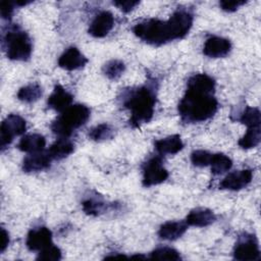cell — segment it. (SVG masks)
<instances>
[{
    "label": "cell",
    "instance_id": "6da1fadb",
    "mask_svg": "<svg viewBox=\"0 0 261 261\" xmlns=\"http://www.w3.org/2000/svg\"><path fill=\"white\" fill-rule=\"evenodd\" d=\"M215 81L206 73L193 74L187 84V91L178 103V113L186 122H202L211 118L218 109L214 97Z\"/></svg>",
    "mask_w": 261,
    "mask_h": 261
},
{
    "label": "cell",
    "instance_id": "7a4b0ae2",
    "mask_svg": "<svg viewBox=\"0 0 261 261\" xmlns=\"http://www.w3.org/2000/svg\"><path fill=\"white\" fill-rule=\"evenodd\" d=\"M193 19L194 16L189 10L178 8L169 19H147L136 24L133 32L145 43L160 46L186 37L193 25Z\"/></svg>",
    "mask_w": 261,
    "mask_h": 261
},
{
    "label": "cell",
    "instance_id": "3957f363",
    "mask_svg": "<svg viewBox=\"0 0 261 261\" xmlns=\"http://www.w3.org/2000/svg\"><path fill=\"white\" fill-rule=\"evenodd\" d=\"M156 92L150 86H142L128 91L123 99V106L130 111L129 124L139 127L149 122L154 114Z\"/></svg>",
    "mask_w": 261,
    "mask_h": 261
},
{
    "label": "cell",
    "instance_id": "277c9868",
    "mask_svg": "<svg viewBox=\"0 0 261 261\" xmlns=\"http://www.w3.org/2000/svg\"><path fill=\"white\" fill-rule=\"evenodd\" d=\"M90 114L89 107L84 104L70 105L52 122L51 129L60 138H68L74 129L88 121Z\"/></svg>",
    "mask_w": 261,
    "mask_h": 261
},
{
    "label": "cell",
    "instance_id": "5b68a950",
    "mask_svg": "<svg viewBox=\"0 0 261 261\" xmlns=\"http://www.w3.org/2000/svg\"><path fill=\"white\" fill-rule=\"evenodd\" d=\"M6 55L10 60L25 61L31 57L33 46L29 35L17 27L7 31L3 40Z\"/></svg>",
    "mask_w": 261,
    "mask_h": 261
},
{
    "label": "cell",
    "instance_id": "8992f818",
    "mask_svg": "<svg viewBox=\"0 0 261 261\" xmlns=\"http://www.w3.org/2000/svg\"><path fill=\"white\" fill-rule=\"evenodd\" d=\"M27 129L25 120L18 114H9L1 122L0 127V146L3 151L15 136L22 135Z\"/></svg>",
    "mask_w": 261,
    "mask_h": 261
},
{
    "label": "cell",
    "instance_id": "52a82bcc",
    "mask_svg": "<svg viewBox=\"0 0 261 261\" xmlns=\"http://www.w3.org/2000/svg\"><path fill=\"white\" fill-rule=\"evenodd\" d=\"M168 171L163 167L162 159L159 156L150 158L143 166V179L144 187H152L165 181L168 177Z\"/></svg>",
    "mask_w": 261,
    "mask_h": 261
},
{
    "label": "cell",
    "instance_id": "ba28073f",
    "mask_svg": "<svg viewBox=\"0 0 261 261\" xmlns=\"http://www.w3.org/2000/svg\"><path fill=\"white\" fill-rule=\"evenodd\" d=\"M233 258L240 261H254L260 259V250L257 239L252 234H245L236 244Z\"/></svg>",
    "mask_w": 261,
    "mask_h": 261
},
{
    "label": "cell",
    "instance_id": "9c48e42d",
    "mask_svg": "<svg viewBox=\"0 0 261 261\" xmlns=\"http://www.w3.org/2000/svg\"><path fill=\"white\" fill-rule=\"evenodd\" d=\"M253 177V172L251 169H243L233 171L227 174L219 184V189L239 191L246 188Z\"/></svg>",
    "mask_w": 261,
    "mask_h": 261
},
{
    "label": "cell",
    "instance_id": "30bf717a",
    "mask_svg": "<svg viewBox=\"0 0 261 261\" xmlns=\"http://www.w3.org/2000/svg\"><path fill=\"white\" fill-rule=\"evenodd\" d=\"M52 243V231L46 226L31 229L27 236V248L30 251H41Z\"/></svg>",
    "mask_w": 261,
    "mask_h": 261
},
{
    "label": "cell",
    "instance_id": "8fae6325",
    "mask_svg": "<svg viewBox=\"0 0 261 261\" xmlns=\"http://www.w3.org/2000/svg\"><path fill=\"white\" fill-rule=\"evenodd\" d=\"M231 49V44L229 40L212 36L208 38L203 47V53L210 58H221L226 56Z\"/></svg>",
    "mask_w": 261,
    "mask_h": 261
},
{
    "label": "cell",
    "instance_id": "7c38bea8",
    "mask_svg": "<svg viewBox=\"0 0 261 261\" xmlns=\"http://www.w3.org/2000/svg\"><path fill=\"white\" fill-rule=\"evenodd\" d=\"M114 25V17L110 11H101L98 13L89 28V34L95 38L105 37Z\"/></svg>",
    "mask_w": 261,
    "mask_h": 261
},
{
    "label": "cell",
    "instance_id": "4fadbf2b",
    "mask_svg": "<svg viewBox=\"0 0 261 261\" xmlns=\"http://www.w3.org/2000/svg\"><path fill=\"white\" fill-rule=\"evenodd\" d=\"M88 62L87 57L76 47L67 48L59 57L58 65L65 70H75L84 67Z\"/></svg>",
    "mask_w": 261,
    "mask_h": 261
},
{
    "label": "cell",
    "instance_id": "5bb4252c",
    "mask_svg": "<svg viewBox=\"0 0 261 261\" xmlns=\"http://www.w3.org/2000/svg\"><path fill=\"white\" fill-rule=\"evenodd\" d=\"M52 160L53 159L49 155L48 151L45 153L43 151L33 153L23 159L22 170L24 172H37L45 170L50 167Z\"/></svg>",
    "mask_w": 261,
    "mask_h": 261
},
{
    "label": "cell",
    "instance_id": "9a60e30c",
    "mask_svg": "<svg viewBox=\"0 0 261 261\" xmlns=\"http://www.w3.org/2000/svg\"><path fill=\"white\" fill-rule=\"evenodd\" d=\"M72 95L68 93L61 85H56L52 94L49 96L47 104L49 108L62 112L72 103Z\"/></svg>",
    "mask_w": 261,
    "mask_h": 261
},
{
    "label": "cell",
    "instance_id": "2e32d148",
    "mask_svg": "<svg viewBox=\"0 0 261 261\" xmlns=\"http://www.w3.org/2000/svg\"><path fill=\"white\" fill-rule=\"evenodd\" d=\"M216 220L214 212L208 208H195L187 215L186 222L188 225L204 227L212 224Z\"/></svg>",
    "mask_w": 261,
    "mask_h": 261
},
{
    "label": "cell",
    "instance_id": "e0dca14e",
    "mask_svg": "<svg viewBox=\"0 0 261 261\" xmlns=\"http://www.w3.org/2000/svg\"><path fill=\"white\" fill-rule=\"evenodd\" d=\"M187 228L188 224L186 221H167L159 227L158 236L166 241H174L180 238Z\"/></svg>",
    "mask_w": 261,
    "mask_h": 261
},
{
    "label": "cell",
    "instance_id": "ac0fdd59",
    "mask_svg": "<svg viewBox=\"0 0 261 261\" xmlns=\"http://www.w3.org/2000/svg\"><path fill=\"white\" fill-rule=\"evenodd\" d=\"M46 146V139L40 134L25 135L19 141L17 147L20 151L25 153H38L44 150Z\"/></svg>",
    "mask_w": 261,
    "mask_h": 261
},
{
    "label": "cell",
    "instance_id": "d6986e66",
    "mask_svg": "<svg viewBox=\"0 0 261 261\" xmlns=\"http://www.w3.org/2000/svg\"><path fill=\"white\" fill-rule=\"evenodd\" d=\"M155 148L161 155L164 154H176L184 148V143L179 135H172L166 138L157 140L155 142Z\"/></svg>",
    "mask_w": 261,
    "mask_h": 261
},
{
    "label": "cell",
    "instance_id": "ffe728a7",
    "mask_svg": "<svg viewBox=\"0 0 261 261\" xmlns=\"http://www.w3.org/2000/svg\"><path fill=\"white\" fill-rule=\"evenodd\" d=\"M73 149L74 145L69 140L66 138H59L51 145L48 153L52 159L60 160L70 155L73 152Z\"/></svg>",
    "mask_w": 261,
    "mask_h": 261
},
{
    "label": "cell",
    "instance_id": "44dd1931",
    "mask_svg": "<svg viewBox=\"0 0 261 261\" xmlns=\"http://www.w3.org/2000/svg\"><path fill=\"white\" fill-rule=\"evenodd\" d=\"M261 141V127L252 126L248 127L246 134L239 140L238 144L243 149H252L257 147Z\"/></svg>",
    "mask_w": 261,
    "mask_h": 261
},
{
    "label": "cell",
    "instance_id": "7402d4cb",
    "mask_svg": "<svg viewBox=\"0 0 261 261\" xmlns=\"http://www.w3.org/2000/svg\"><path fill=\"white\" fill-rule=\"evenodd\" d=\"M43 94V90L38 84H31L20 88L17 92V99L24 103H34L38 101Z\"/></svg>",
    "mask_w": 261,
    "mask_h": 261
},
{
    "label": "cell",
    "instance_id": "603a6c76",
    "mask_svg": "<svg viewBox=\"0 0 261 261\" xmlns=\"http://www.w3.org/2000/svg\"><path fill=\"white\" fill-rule=\"evenodd\" d=\"M210 165L212 173L218 175L229 170L232 166V161L228 156L223 153H215L212 154Z\"/></svg>",
    "mask_w": 261,
    "mask_h": 261
},
{
    "label": "cell",
    "instance_id": "cb8c5ba5",
    "mask_svg": "<svg viewBox=\"0 0 261 261\" xmlns=\"http://www.w3.org/2000/svg\"><path fill=\"white\" fill-rule=\"evenodd\" d=\"M124 70H125L124 63L121 60H117V59H112L107 63H105L103 66L104 74L109 80H112V81L119 79L124 72Z\"/></svg>",
    "mask_w": 261,
    "mask_h": 261
},
{
    "label": "cell",
    "instance_id": "d4e9b609",
    "mask_svg": "<svg viewBox=\"0 0 261 261\" xmlns=\"http://www.w3.org/2000/svg\"><path fill=\"white\" fill-rule=\"evenodd\" d=\"M240 121L247 125V127L259 126L261 123V113L260 110L256 107L247 106L244 112L240 117Z\"/></svg>",
    "mask_w": 261,
    "mask_h": 261
},
{
    "label": "cell",
    "instance_id": "484cf974",
    "mask_svg": "<svg viewBox=\"0 0 261 261\" xmlns=\"http://www.w3.org/2000/svg\"><path fill=\"white\" fill-rule=\"evenodd\" d=\"M89 137L96 142L109 140L113 137V128L107 123H100L90 130Z\"/></svg>",
    "mask_w": 261,
    "mask_h": 261
},
{
    "label": "cell",
    "instance_id": "4316f807",
    "mask_svg": "<svg viewBox=\"0 0 261 261\" xmlns=\"http://www.w3.org/2000/svg\"><path fill=\"white\" fill-rule=\"evenodd\" d=\"M150 258L158 259V260H172V261H177L181 259L179 253L175 249L169 248V247H161V248L155 249L151 253Z\"/></svg>",
    "mask_w": 261,
    "mask_h": 261
},
{
    "label": "cell",
    "instance_id": "83f0119b",
    "mask_svg": "<svg viewBox=\"0 0 261 261\" xmlns=\"http://www.w3.org/2000/svg\"><path fill=\"white\" fill-rule=\"evenodd\" d=\"M83 210L86 214L97 216L101 213H103L107 209V205L104 202H101L99 200L95 199H88L83 202L82 204Z\"/></svg>",
    "mask_w": 261,
    "mask_h": 261
},
{
    "label": "cell",
    "instance_id": "f1b7e54d",
    "mask_svg": "<svg viewBox=\"0 0 261 261\" xmlns=\"http://www.w3.org/2000/svg\"><path fill=\"white\" fill-rule=\"evenodd\" d=\"M37 259L44 261H58L61 259V250L54 244H51L39 252Z\"/></svg>",
    "mask_w": 261,
    "mask_h": 261
},
{
    "label": "cell",
    "instance_id": "f546056e",
    "mask_svg": "<svg viewBox=\"0 0 261 261\" xmlns=\"http://www.w3.org/2000/svg\"><path fill=\"white\" fill-rule=\"evenodd\" d=\"M212 154L205 150H195L191 154V161L195 166L204 167L210 165Z\"/></svg>",
    "mask_w": 261,
    "mask_h": 261
},
{
    "label": "cell",
    "instance_id": "4dcf8cb0",
    "mask_svg": "<svg viewBox=\"0 0 261 261\" xmlns=\"http://www.w3.org/2000/svg\"><path fill=\"white\" fill-rule=\"evenodd\" d=\"M247 1L245 0H221L219 2V6L222 10L226 12H233L236 11L240 6L246 4Z\"/></svg>",
    "mask_w": 261,
    "mask_h": 261
},
{
    "label": "cell",
    "instance_id": "1f68e13d",
    "mask_svg": "<svg viewBox=\"0 0 261 261\" xmlns=\"http://www.w3.org/2000/svg\"><path fill=\"white\" fill-rule=\"evenodd\" d=\"M15 6V2L11 1H2L0 4V11H1V16L4 19H9L13 13Z\"/></svg>",
    "mask_w": 261,
    "mask_h": 261
},
{
    "label": "cell",
    "instance_id": "d6a6232c",
    "mask_svg": "<svg viewBox=\"0 0 261 261\" xmlns=\"http://www.w3.org/2000/svg\"><path fill=\"white\" fill-rule=\"evenodd\" d=\"M113 4L118 7L120 10H122L123 12L127 13L129 11H132L137 5L140 4L139 1H133V0H118V1H114Z\"/></svg>",
    "mask_w": 261,
    "mask_h": 261
},
{
    "label": "cell",
    "instance_id": "836d02e7",
    "mask_svg": "<svg viewBox=\"0 0 261 261\" xmlns=\"http://www.w3.org/2000/svg\"><path fill=\"white\" fill-rule=\"evenodd\" d=\"M9 244V234L5 230L4 227H1V245H0V252L3 253Z\"/></svg>",
    "mask_w": 261,
    "mask_h": 261
},
{
    "label": "cell",
    "instance_id": "e575fe53",
    "mask_svg": "<svg viewBox=\"0 0 261 261\" xmlns=\"http://www.w3.org/2000/svg\"><path fill=\"white\" fill-rule=\"evenodd\" d=\"M130 258H133V259H135V258H137V259H146V256H144V255H140V254H137V255H133V256H130Z\"/></svg>",
    "mask_w": 261,
    "mask_h": 261
}]
</instances>
